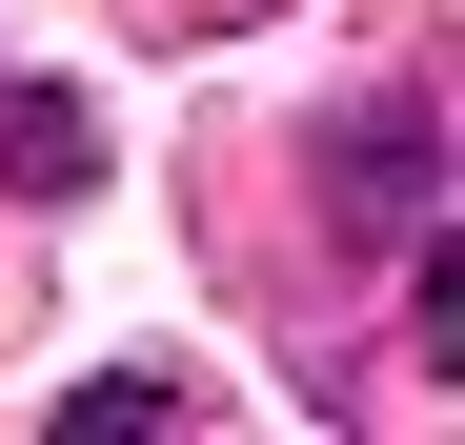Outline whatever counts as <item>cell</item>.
Returning a JSON list of instances; mask_svg holds the SVG:
<instances>
[{
	"mask_svg": "<svg viewBox=\"0 0 465 445\" xmlns=\"http://www.w3.org/2000/svg\"><path fill=\"white\" fill-rule=\"evenodd\" d=\"M0 183H102V122L61 82H0Z\"/></svg>",
	"mask_w": 465,
	"mask_h": 445,
	"instance_id": "cell-1",
	"label": "cell"
}]
</instances>
